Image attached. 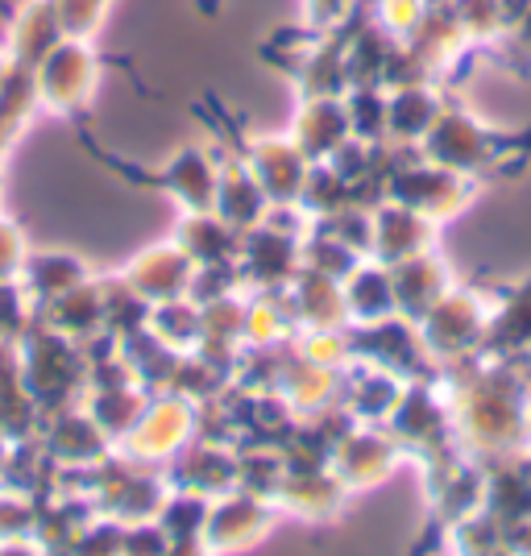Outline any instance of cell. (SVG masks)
I'll list each match as a JSON object with an SVG mask.
<instances>
[{
    "instance_id": "obj_1",
    "label": "cell",
    "mask_w": 531,
    "mask_h": 556,
    "mask_svg": "<svg viewBox=\"0 0 531 556\" xmlns=\"http://www.w3.org/2000/svg\"><path fill=\"white\" fill-rule=\"evenodd\" d=\"M109 59L84 42V38H63L59 47L42 59V67L34 71L38 84V109L50 116H67V121H84L92 113V100L100 92Z\"/></svg>"
},
{
    "instance_id": "obj_2",
    "label": "cell",
    "mask_w": 531,
    "mask_h": 556,
    "mask_svg": "<svg viewBox=\"0 0 531 556\" xmlns=\"http://www.w3.org/2000/svg\"><path fill=\"white\" fill-rule=\"evenodd\" d=\"M17 370L29 399L38 407H63L67 394L88 382V357L75 349V341L59 337L54 328L34 320V328L17 341Z\"/></svg>"
},
{
    "instance_id": "obj_3",
    "label": "cell",
    "mask_w": 531,
    "mask_h": 556,
    "mask_svg": "<svg viewBox=\"0 0 531 556\" xmlns=\"http://www.w3.org/2000/svg\"><path fill=\"white\" fill-rule=\"evenodd\" d=\"M129 175L154 184L159 191H166L184 212H212L216 179H220V150L191 141L184 150H175L170 163L159 166L154 175H141V170H129Z\"/></svg>"
},
{
    "instance_id": "obj_4",
    "label": "cell",
    "mask_w": 531,
    "mask_h": 556,
    "mask_svg": "<svg viewBox=\"0 0 531 556\" xmlns=\"http://www.w3.org/2000/svg\"><path fill=\"white\" fill-rule=\"evenodd\" d=\"M241 154V163L250 166V175L257 179V187L266 191V200H270V208H295V200H300L303 191V179H307V170L312 163L300 154V146L291 138H245V146L237 150Z\"/></svg>"
},
{
    "instance_id": "obj_5",
    "label": "cell",
    "mask_w": 531,
    "mask_h": 556,
    "mask_svg": "<svg viewBox=\"0 0 531 556\" xmlns=\"http://www.w3.org/2000/svg\"><path fill=\"white\" fill-rule=\"evenodd\" d=\"M195 403L184 394H166L141 407L138 424L129 428L125 437V457H141V462H166L175 457L187 441H191V428H195Z\"/></svg>"
},
{
    "instance_id": "obj_6",
    "label": "cell",
    "mask_w": 531,
    "mask_h": 556,
    "mask_svg": "<svg viewBox=\"0 0 531 556\" xmlns=\"http://www.w3.org/2000/svg\"><path fill=\"white\" fill-rule=\"evenodd\" d=\"M67 34H63V22H59V9L54 0H22L9 17V29H4V54H9V67L22 71H38L42 59L59 47Z\"/></svg>"
},
{
    "instance_id": "obj_7",
    "label": "cell",
    "mask_w": 531,
    "mask_h": 556,
    "mask_svg": "<svg viewBox=\"0 0 531 556\" xmlns=\"http://www.w3.org/2000/svg\"><path fill=\"white\" fill-rule=\"evenodd\" d=\"M191 275H195V266H191V257L170 241H162V245H150V250H141L129 266H125V287L146 300L150 307L154 303H166V300H184L187 287H191Z\"/></svg>"
},
{
    "instance_id": "obj_8",
    "label": "cell",
    "mask_w": 531,
    "mask_h": 556,
    "mask_svg": "<svg viewBox=\"0 0 531 556\" xmlns=\"http://www.w3.org/2000/svg\"><path fill=\"white\" fill-rule=\"evenodd\" d=\"M287 138L300 146V154L307 163H328L353 138L349 134L345 96H303Z\"/></svg>"
},
{
    "instance_id": "obj_9",
    "label": "cell",
    "mask_w": 531,
    "mask_h": 556,
    "mask_svg": "<svg viewBox=\"0 0 531 556\" xmlns=\"http://www.w3.org/2000/svg\"><path fill=\"white\" fill-rule=\"evenodd\" d=\"M212 212H216V216L237 232H250L266 220L270 200H266V191H262L257 179L250 175V166L241 163V154L220 150V179H216V200H212Z\"/></svg>"
},
{
    "instance_id": "obj_10",
    "label": "cell",
    "mask_w": 531,
    "mask_h": 556,
    "mask_svg": "<svg viewBox=\"0 0 531 556\" xmlns=\"http://www.w3.org/2000/svg\"><path fill=\"white\" fill-rule=\"evenodd\" d=\"M42 448L50 462L67 465H100L109 457V437L96 428V419L88 412H67L59 407L50 416L47 432H42Z\"/></svg>"
},
{
    "instance_id": "obj_11",
    "label": "cell",
    "mask_w": 531,
    "mask_h": 556,
    "mask_svg": "<svg viewBox=\"0 0 531 556\" xmlns=\"http://www.w3.org/2000/svg\"><path fill=\"white\" fill-rule=\"evenodd\" d=\"M92 270L88 262H79L75 254H59V250H47V254H29L22 266V291L29 295V303L42 312L47 303H54L59 295H67L71 287L88 282Z\"/></svg>"
},
{
    "instance_id": "obj_12",
    "label": "cell",
    "mask_w": 531,
    "mask_h": 556,
    "mask_svg": "<svg viewBox=\"0 0 531 556\" xmlns=\"http://www.w3.org/2000/svg\"><path fill=\"white\" fill-rule=\"evenodd\" d=\"M175 245L191 257V266H220V262H237L241 232L229 229L216 212H184L175 229Z\"/></svg>"
},
{
    "instance_id": "obj_13",
    "label": "cell",
    "mask_w": 531,
    "mask_h": 556,
    "mask_svg": "<svg viewBox=\"0 0 531 556\" xmlns=\"http://www.w3.org/2000/svg\"><path fill=\"white\" fill-rule=\"evenodd\" d=\"M38 320V307L29 303V295L22 291V282H0V341L17 345L25 332Z\"/></svg>"
},
{
    "instance_id": "obj_14",
    "label": "cell",
    "mask_w": 531,
    "mask_h": 556,
    "mask_svg": "<svg viewBox=\"0 0 531 556\" xmlns=\"http://www.w3.org/2000/svg\"><path fill=\"white\" fill-rule=\"evenodd\" d=\"M54 9H59V22H63L67 38L92 42L96 29L104 25L109 9H113V0H54Z\"/></svg>"
},
{
    "instance_id": "obj_15",
    "label": "cell",
    "mask_w": 531,
    "mask_h": 556,
    "mask_svg": "<svg viewBox=\"0 0 531 556\" xmlns=\"http://www.w3.org/2000/svg\"><path fill=\"white\" fill-rule=\"evenodd\" d=\"M29 250H25V232L0 216V282H17Z\"/></svg>"
},
{
    "instance_id": "obj_16",
    "label": "cell",
    "mask_w": 531,
    "mask_h": 556,
    "mask_svg": "<svg viewBox=\"0 0 531 556\" xmlns=\"http://www.w3.org/2000/svg\"><path fill=\"white\" fill-rule=\"evenodd\" d=\"M349 4L353 0H303L300 25L307 34H332L341 25V17L349 13Z\"/></svg>"
},
{
    "instance_id": "obj_17",
    "label": "cell",
    "mask_w": 531,
    "mask_h": 556,
    "mask_svg": "<svg viewBox=\"0 0 531 556\" xmlns=\"http://www.w3.org/2000/svg\"><path fill=\"white\" fill-rule=\"evenodd\" d=\"M4 71H9V54H4V47H0V79H4Z\"/></svg>"
},
{
    "instance_id": "obj_18",
    "label": "cell",
    "mask_w": 531,
    "mask_h": 556,
    "mask_svg": "<svg viewBox=\"0 0 531 556\" xmlns=\"http://www.w3.org/2000/svg\"><path fill=\"white\" fill-rule=\"evenodd\" d=\"M200 9H204V13H212V9H216V0H200Z\"/></svg>"
}]
</instances>
